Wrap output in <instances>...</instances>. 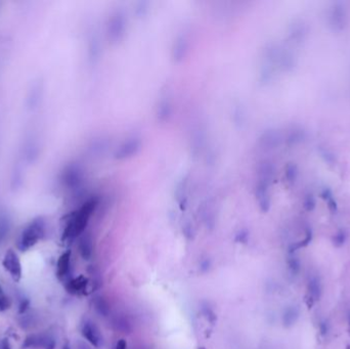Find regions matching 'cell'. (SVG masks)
Returning <instances> with one entry per match:
<instances>
[{"label": "cell", "mask_w": 350, "mask_h": 349, "mask_svg": "<svg viewBox=\"0 0 350 349\" xmlns=\"http://www.w3.org/2000/svg\"><path fill=\"white\" fill-rule=\"evenodd\" d=\"M3 265L16 282H19L21 280L22 278L21 261L18 254L13 249L8 250V252L5 254Z\"/></svg>", "instance_id": "obj_6"}, {"label": "cell", "mask_w": 350, "mask_h": 349, "mask_svg": "<svg viewBox=\"0 0 350 349\" xmlns=\"http://www.w3.org/2000/svg\"><path fill=\"white\" fill-rule=\"evenodd\" d=\"M29 304H30V302H29L28 299H22V301L20 303V310H19V312L20 313H24L28 309Z\"/></svg>", "instance_id": "obj_25"}, {"label": "cell", "mask_w": 350, "mask_h": 349, "mask_svg": "<svg viewBox=\"0 0 350 349\" xmlns=\"http://www.w3.org/2000/svg\"><path fill=\"white\" fill-rule=\"evenodd\" d=\"M349 323H350V315H349Z\"/></svg>", "instance_id": "obj_33"}, {"label": "cell", "mask_w": 350, "mask_h": 349, "mask_svg": "<svg viewBox=\"0 0 350 349\" xmlns=\"http://www.w3.org/2000/svg\"><path fill=\"white\" fill-rule=\"evenodd\" d=\"M173 112L172 103L168 97H164L160 100L158 106H157V118L161 122L168 121L171 117Z\"/></svg>", "instance_id": "obj_12"}, {"label": "cell", "mask_w": 350, "mask_h": 349, "mask_svg": "<svg viewBox=\"0 0 350 349\" xmlns=\"http://www.w3.org/2000/svg\"><path fill=\"white\" fill-rule=\"evenodd\" d=\"M76 348H77V349H90L89 346H88L86 343L82 342V341H78V342H77Z\"/></svg>", "instance_id": "obj_30"}, {"label": "cell", "mask_w": 350, "mask_h": 349, "mask_svg": "<svg viewBox=\"0 0 350 349\" xmlns=\"http://www.w3.org/2000/svg\"><path fill=\"white\" fill-rule=\"evenodd\" d=\"M79 238L80 239H79L78 248H79L80 255L82 256L83 259L88 260L90 259L92 255V240L89 235H85V234H83Z\"/></svg>", "instance_id": "obj_14"}, {"label": "cell", "mask_w": 350, "mask_h": 349, "mask_svg": "<svg viewBox=\"0 0 350 349\" xmlns=\"http://www.w3.org/2000/svg\"><path fill=\"white\" fill-rule=\"evenodd\" d=\"M189 40L184 35H180L176 38L172 47V57L176 63L182 62L189 53Z\"/></svg>", "instance_id": "obj_9"}, {"label": "cell", "mask_w": 350, "mask_h": 349, "mask_svg": "<svg viewBox=\"0 0 350 349\" xmlns=\"http://www.w3.org/2000/svg\"><path fill=\"white\" fill-rule=\"evenodd\" d=\"M175 196L177 201L182 204V202H185L186 196H187V179L183 178L177 183L176 190H175Z\"/></svg>", "instance_id": "obj_19"}, {"label": "cell", "mask_w": 350, "mask_h": 349, "mask_svg": "<svg viewBox=\"0 0 350 349\" xmlns=\"http://www.w3.org/2000/svg\"><path fill=\"white\" fill-rule=\"evenodd\" d=\"M149 12V9H148V3H140L136 9V14L139 16V17H143L145 15H147Z\"/></svg>", "instance_id": "obj_24"}, {"label": "cell", "mask_w": 350, "mask_h": 349, "mask_svg": "<svg viewBox=\"0 0 350 349\" xmlns=\"http://www.w3.org/2000/svg\"><path fill=\"white\" fill-rule=\"evenodd\" d=\"M88 286V280L80 276L76 279L70 280L67 284V290L72 294H84Z\"/></svg>", "instance_id": "obj_13"}, {"label": "cell", "mask_w": 350, "mask_h": 349, "mask_svg": "<svg viewBox=\"0 0 350 349\" xmlns=\"http://www.w3.org/2000/svg\"><path fill=\"white\" fill-rule=\"evenodd\" d=\"M297 317V313L295 312L294 309H288L286 311V313L284 314V323L286 326L292 325L293 323H295Z\"/></svg>", "instance_id": "obj_23"}, {"label": "cell", "mask_w": 350, "mask_h": 349, "mask_svg": "<svg viewBox=\"0 0 350 349\" xmlns=\"http://www.w3.org/2000/svg\"><path fill=\"white\" fill-rule=\"evenodd\" d=\"M143 148V141L138 136H132L126 139L114 153L117 160H126L137 156Z\"/></svg>", "instance_id": "obj_5"}, {"label": "cell", "mask_w": 350, "mask_h": 349, "mask_svg": "<svg viewBox=\"0 0 350 349\" xmlns=\"http://www.w3.org/2000/svg\"><path fill=\"white\" fill-rule=\"evenodd\" d=\"M81 334L83 337L94 347L98 348L102 344V336L99 332V329L90 320L83 323L81 328Z\"/></svg>", "instance_id": "obj_8"}, {"label": "cell", "mask_w": 350, "mask_h": 349, "mask_svg": "<svg viewBox=\"0 0 350 349\" xmlns=\"http://www.w3.org/2000/svg\"><path fill=\"white\" fill-rule=\"evenodd\" d=\"M288 264H289V267L292 270V271H299V263L297 260L295 259H291L288 261Z\"/></svg>", "instance_id": "obj_27"}, {"label": "cell", "mask_w": 350, "mask_h": 349, "mask_svg": "<svg viewBox=\"0 0 350 349\" xmlns=\"http://www.w3.org/2000/svg\"><path fill=\"white\" fill-rule=\"evenodd\" d=\"M10 306H11V302L9 298L4 293V290L0 289V312L6 311L7 309L10 308Z\"/></svg>", "instance_id": "obj_22"}, {"label": "cell", "mask_w": 350, "mask_h": 349, "mask_svg": "<svg viewBox=\"0 0 350 349\" xmlns=\"http://www.w3.org/2000/svg\"><path fill=\"white\" fill-rule=\"evenodd\" d=\"M107 144L109 143L106 140L99 138L92 143V145L90 146V150L94 155H102L107 149Z\"/></svg>", "instance_id": "obj_20"}, {"label": "cell", "mask_w": 350, "mask_h": 349, "mask_svg": "<svg viewBox=\"0 0 350 349\" xmlns=\"http://www.w3.org/2000/svg\"><path fill=\"white\" fill-rule=\"evenodd\" d=\"M93 306L94 309L96 310V312L98 314H100L101 316H109L110 314V305L107 303V301L101 297V296H96L93 299Z\"/></svg>", "instance_id": "obj_15"}, {"label": "cell", "mask_w": 350, "mask_h": 349, "mask_svg": "<svg viewBox=\"0 0 350 349\" xmlns=\"http://www.w3.org/2000/svg\"><path fill=\"white\" fill-rule=\"evenodd\" d=\"M84 169L79 163L67 165L62 172L63 184L68 190H78L84 181Z\"/></svg>", "instance_id": "obj_4"}, {"label": "cell", "mask_w": 350, "mask_h": 349, "mask_svg": "<svg viewBox=\"0 0 350 349\" xmlns=\"http://www.w3.org/2000/svg\"><path fill=\"white\" fill-rule=\"evenodd\" d=\"M56 342L52 337L47 334H33L26 338L23 347L24 348H44L53 349Z\"/></svg>", "instance_id": "obj_7"}, {"label": "cell", "mask_w": 350, "mask_h": 349, "mask_svg": "<svg viewBox=\"0 0 350 349\" xmlns=\"http://www.w3.org/2000/svg\"><path fill=\"white\" fill-rule=\"evenodd\" d=\"M45 235V221L38 217L32 220L21 232L18 248L21 251H27L35 246Z\"/></svg>", "instance_id": "obj_2"}, {"label": "cell", "mask_w": 350, "mask_h": 349, "mask_svg": "<svg viewBox=\"0 0 350 349\" xmlns=\"http://www.w3.org/2000/svg\"><path fill=\"white\" fill-rule=\"evenodd\" d=\"M99 202V197L91 196L80 206L79 209L70 215L63 232L64 241H72L84 234V230L87 227L91 216L97 209Z\"/></svg>", "instance_id": "obj_1"}, {"label": "cell", "mask_w": 350, "mask_h": 349, "mask_svg": "<svg viewBox=\"0 0 350 349\" xmlns=\"http://www.w3.org/2000/svg\"><path fill=\"white\" fill-rule=\"evenodd\" d=\"M0 349H12L9 339H3L0 341Z\"/></svg>", "instance_id": "obj_28"}, {"label": "cell", "mask_w": 350, "mask_h": 349, "mask_svg": "<svg viewBox=\"0 0 350 349\" xmlns=\"http://www.w3.org/2000/svg\"><path fill=\"white\" fill-rule=\"evenodd\" d=\"M127 31V20L122 11L114 12L106 22V38L110 43L118 44L125 38Z\"/></svg>", "instance_id": "obj_3"}, {"label": "cell", "mask_w": 350, "mask_h": 349, "mask_svg": "<svg viewBox=\"0 0 350 349\" xmlns=\"http://www.w3.org/2000/svg\"><path fill=\"white\" fill-rule=\"evenodd\" d=\"M308 299H311L313 302L318 300L320 297V285L316 279H312L308 284Z\"/></svg>", "instance_id": "obj_18"}, {"label": "cell", "mask_w": 350, "mask_h": 349, "mask_svg": "<svg viewBox=\"0 0 350 349\" xmlns=\"http://www.w3.org/2000/svg\"><path fill=\"white\" fill-rule=\"evenodd\" d=\"M114 326L116 327L117 330L121 331L122 333H128L131 330L129 323L124 317H117L114 320Z\"/></svg>", "instance_id": "obj_21"}, {"label": "cell", "mask_w": 350, "mask_h": 349, "mask_svg": "<svg viewBox=\"0 0 350 349\" xmlns=\"http://www.w3.org/2000/svg\"><path fill=\"white\" fill-rule=\"evenodd\" d=\"M126 347H127V343L125 342L124 339H121L117 342L115 349H126Z\"/></svg>", "instance_id": "obj_29"}, {"label": "cell", "mask_w": 350, "mask_h": 349, "mask_svg": "<svg viewBox=\"0 0 350 349\" xmlns=\"http://www.w3.org/2000/svg\"><path fill=\"white\" fill-rule=\"evenodd\" d=\"M63 349H71V347L68 345V344H66L65 346H64V348Z\"/></svg>", "instance_id": "obj_32"}, {"label": "cell", "mask_w": 350, "mask_h": 349, "mask_svg": "<svg viewBox=\"0 0 350 349\" xmlns=\"http://www.w3.org/2000/svg\"><path fill=\"white\" fill-rule=\"evenodd\" d=\"M41 87L39 84H34L32 86V89L29 91V95L27 98L28 102V108L29 109H34L39 102V98L41 97Z\"/></svg>", "instance_id": "obj_16"}, {"label": "cell", "mask_w": 350, "mask_h": 349, "mask_svg": "<svg viewBox=\"0 0 350 349\" xmlns=\"http://www.w3.org/2000/svg\"><path fill=\"white\" fill-rule=\"evenodd\" d=\"M335 242H334V244L336 245V246H341V245H343L344 244V241H345V237L341 234V235H337L336 237H335V240H334Z\"/></svg>", "instance_id": "obj_26"}, {"label": "cell", "mask_w": 350, "mask_h": 349, "mask_svg": "<svg viewBox=\"0 0 350 349\" xmlns=\"http://www.w3.org/2000/svg\"><path fill=\"white\" fill-rule=\"evenodd\" d=\"M71 270V251H66L61 255L57 264V276L60 280H65Z\"/></svg>", "instance_id": "obj_11"}, {"label": "cell", "mask_w": 350, "mask_h": 349, "mask_svg": "<svg viewBox=\"0 0 350 349\" xmlns=\"http://www.w3.org/2000/svg\"><path fill=\"white\" fill-rule=\"evenodd\" d=\"M11 228V220L6 213H0V244L4 242Z\"/></svg>", "instance_id": "obj_17"}, {"label": "cell", "mask_w": 350, "mask_h": 349, "mask_svg": "<svg viewBox=\"0 0 350 349\" xmlns=\"http://www.w3.org/2000/svg\"><path fill=\"white\" fill-rule=\"evenodd\" d=\"M248 235H247V232H240V234L238 235V239H240V241H245V239H247Z\"/></svg>", "instance_id": "obj_31"}, {"label": "cell", "mask_w": 350, "mask_h": 349, "mask_svg": "<svg viewBox=\"0 0 350 349\" xmlns=\"http://www.w3.org/2000/svg\"><path fill=\"white\" fill-rule=\"evenodd\" d=\"M268 185L270 184H266L263 182H258L256 190H255V196H256L257 203L263 212L268 211V209L271 207V195H270Z\"/></svg>", "instance_id": "obj_10"}]
</instances>
